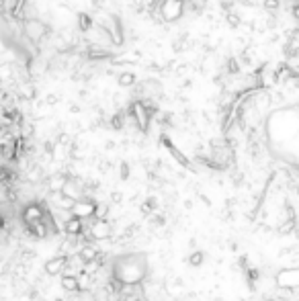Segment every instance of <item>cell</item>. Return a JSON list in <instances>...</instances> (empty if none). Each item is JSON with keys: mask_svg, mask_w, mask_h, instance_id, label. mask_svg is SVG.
<instances>
[{"mask_svg": "<svg viewBox=\"0 0 299 301\" xmlns=\"http://www.w3.org/2000/svg\"><path fill=\"white\" fill-rule=\"evenodd\" d=\"M148 275L146 254H125L111 263V277L123 285H142Z\"/></svg>", "mask_w": 299, "mask_h": 301, "instance_id": "obj_1", "label": "cell"}, {"mask_svg": "<svg viewBox=\"0 0 299 301\" xmlns=\"http://www.w3.org/2000/svg\"><path fill=\"white\" fill-rule=\"evenodd\" d=\"M275 283L279 289L285 291H295L299 285V268L297 266H285L283 270H279L275 275Z\"/></svg>", "mask_w": 299, "mask_h": 301, "instance_id": "obj_2", "label": "cell"}, {"mask_svg": "<svg viewBox=\"0 0 299 301\" xmlns=\"http://www.w3.org/2000/svg\"><path fill=\"white\" fill-rule=\"evenodd\" d=\"M94 207H97V201H92L90 197H82L74 201V207L70 209V215L76 217V220H82L84 217H88V220H92L94 217Z\"/></svg>", "mask_w": 299, "mask_h": 301, "instance_id": "obj_3", "label": "cell"}, {"mask_svg": "<svg viewBox=\"0 0 299 301\" xmlns=\"http://www.w3.org/2000/svg\"><path fill=\"white\" fill-rule=\"evenodd\" d=\"M88 231L92 240H111L113 238V224L109 220H94L92 217V224L88 226Z\"/></svg>", "mask_w": 299, "mask_h": 301, "instance_id": "obj_4", "label": "cell"}, {"mask_svg": "<svg viewBox=\"0 0 299 301\" xmlns=\"http://www.w3.org/2000/svg\"><path fill=\"white\" fill-rule=\"evenodd\" d=\"M45 211H47L45 203H29V205H25V209L21 213V220H23L25 226L37 224V222H41V217H43Z\"/></svg>", "mask_w": 299, "mask_h": 301, "instance_id": "obj_5", "label": "cell"}, {"mask_svg": "<svg viewBox=\"0 0 299 301\" xmlns=\"http://www.w3.org/2000/svg\"><path fill=\"white\" fill-rule=\"evenodd\" d=\"M47 27L41 23V21H27L25 23V35L29 37L33 43H37L39 39H43L45 35H47Z\"/></svg>", "mask_w": 299, "mask_h": 301, "instance_id": "obj_6", "label": "cell"}, {"mask_svg": "<svg viewBox=\"0 0 299 301\" xmlns=\"http://www.w3.org/2000/svg\"><path fill=\"white\" fill-rule=\"evenodd\" d=\"M66 264H68V256H64V254H58V256L49 258V261L45 263V266H43V272H45L47 277H56V275H62V270L66 268Z\"/></svg>", "mask_w": 299, "mask_h": 301, "instance_id": "obj_7", "label": "cell"}, {"mask_svg": "<svg viewBox=\"0 0 299 301\" xmlns=\"http://www.w3.org/2000/svg\"><path fill=\"white\" fill-rule=\"evenodd\" d=\"M82 229H84V222L82 220H76V217L70 215L64 222V226H62V234H66L68 238H78L80 234H82Z\"/></svg>", "mask_w": 299, "mask_h": 301, "instance_id": "obj_8", "label": "cell"}, {"mask_svg": "<svg viewBox=\"0 0 299 301\" xmlns=\"http://www.w3.org/2000/svg\"><path fill=\"white\" fill-rule=\"evenodd\" d=\"M162 12H164V19L174 21L185 12V6H183L181 0H166V2L162 4Z\"/></svg>", "mask_w": 299, "mask_h": 301, "instance_id": "obj_9", "label": "cell"}, {"mask_svg": "<svg viewBox=\"0 0 299 301\" xmlns=\"http://www.w3.org/2000/svg\"><path fill=\"white\" fill-rule=\"evenodd\" d=\"M97 252H99V248L94 244H84V246H80V248L76 250V256L80 258V263H82V264H88V263L94 261Z\"/></svg>", "mask_w": 299, "mask_h": 301, "instance_id": "obj_10", "label": "cell"}, {"mask_svg": "<svg viewBox=\"0 0 299 301\" xmlns=\"http://www.w3.org/2000/svg\"><path fill=\"white\" fill-rule=\"evenodd\" d=\"M68 179H70V174H68V172H56V174H53L51 179L47 181L49 190H51V193H60L62 187L66 185V181H68Z\"/></svg>", "mask_w": 299, "mask_h": 301, "instance_id": "obj_11", "label": "cell"}, {"mask_svg": "<svg viewBox=\"0 0 299 301\" xmlns=\"http://www.w3.org/2000/svg\"><path fill=\"white\" fill-rule=\"evenodd\" d=\"M62 289L70 291V293H78V277L64 272V275H62Z\"/></svg>", "mask_w": 299, "mask_h": 301, "instance_id": "obj_12", "label": "cell"}, {"mask_svg": "<svg viewBox=\"0 0 299 301\" xmlns=\"http://www.w3.org/2000/svg\"><path fill=\"white\" fill-rule=\"evenodd\" d=\"M140 209H142L144 215H152V213L158 209V199H156V197H148V199L142 203Z\"/></svg>", "mask_w": 299, "mask_h": 301, "instance_id": "obj_13", "label": "cell"}, {"mask_svg": "<svg viewBox=\"0 0 299 301\" xmlns=\"http://www.w3.org/2000/svg\"><path fill=\"white\" fill-rule=\"evenodd\" d=\"M41 179H43V170H41V166H31L29 172H27V181H29L31 185H37Z\"/></svg>", "mask_w": 299, "mask_h": 301, "instance_id": "obj_14", "label": "cell"}, {"mask_svg": "<svg viewBox=\"0 0 299 301\" xmlns=\"http://www.w3.org/2000/svg\"><path fill=\"white\" fill-rule=\"evenodd\" d=\"M203 261H205V252H203V250H193V252H191V256L187 258L188 266H201V264H203Z\"/></svg>", "mask_w": 299, "mask_h": 301, "instance_id": "obj_15", "label": "cell"}, {"mask_svg": "<svg viewBox=\"0 0 299 301\" xmlns=\"http://www.w3.org/2000/svg\"><path fill=\"white\" fill-rule=\"evenodd\" d=\"M117 82H119V86H125V88L135 86V74H131V72H123V74H119V76H117Z\"/></svg>", "mask_w": 299, "mask_h": 301, "instance_id": "obj_16", "label": "cell"}, {"mask_svg": "<svg viewBox=\"0 0 299 301\" xmlns=\"http://www.w3.org/2000/svg\"><path fill=\"white\" fill-rule=\"evenodd\" d=\"M295 231V220H285V224H281L277 227V234L279 236H289Z\"/></svg>", "mask_w": 299, "mask_h": 301, "instance_id": "obj_17", "label": "cell"}, {"mask_svg": "<svg viewBox=\"0 0 299 301\" xmlns=\"http://www.w3.org/2000/svg\"><path fill=\"white\" fill-rule=\"evenodd\" d=\"M244 275H246V281L250 287H254V283H258V279H261V270H258L256 266H250L244 270Z\"/></svg>", "mask_w": 299, "mask_h": 301, "instance_id": "obj_18", "label": "cell"}, {"mask_svg": "<svg viewBox=\"0 0 299 301\" xmlns=\"http://www.w3.org/2000/svg\"><path fill=\"white\" fill-rule=\"evenodd\" d=\"M119 176H121V181H127V179H129V166H127V162H121Z\"/></svg>", "mask_w": 299, "mask_h": 301, "instance_id": "obj_19", "label": "cell"}, {"mask_svg": "<svg viewBox=\"0 0 299 301\" xmlns=\"http://www.w3.org/2000/svg\"><path fill=\"white\" fill-rule=\"evenodd\" d=\"M58 144H60V146H72V138H70L68 133H60Z\"/></svg>", "mask_w": 299, "mask_h": 301, "instance_id": "obj_20", "label": "cell"}, {"mask_svg": "<svg viewBox=\"0 0 299 301\" xmlns=\"http://www.w3.org/2000/svg\"><path fill=\"white\" fill-rule=\"evenodd\" d=\"M111 125H113V129H121V127H123V115H115L113 121H111Z\"/></svg>", "mask_w": 299, "mask_h": 301, "instance_id": "obj_21", "label": "cell"}, {"mask_svg": "<svg viewBox=\"0 0 299 301\" xmlns=\"http://www.w3.org/2000/svg\"><path fill=\"white\" fill-rule=\"evenodd\" d=\"M279 6H281L279 0H264V8L266 10H277Z\"/></svg>", "mask_w": 299, "mask_h": 301, "instance_id": "obj_22", "label": "cell"}, {"mask_svg": "<svg viewBox=\"0 0 299 301\" xmlns=\"http://www.w3.org/2000/svg\"><path fill=\"white\" fill-rule=\"evenodd\" d=\"M227 23L232 27H238L240 25V17L236 15V12H227Z\"/></svg>", "mask_w": 299, "mask_h": 301, "instance_id": "obj_23", "label": "cell"}, {"mask_svg": "<svg viewBox=\"0 0 299 301\" xmlns=\"http://www.w3.org/2000/svg\"><path fill=\"white\" fill-rule=\"evenodd\" d=\"M88 27H90V19L86 17V15H80V29H88Z\"/></svg>", "mask_w": 299, "mask_h": 301, "instance_id": "obj_24", "label": "cell"}, {"mask_svg": "<svg viewBox=\"0 0 299 301\" xmlns=\"http://www.w3.org/2000/svg\"><path fill=\"white\" fill-rule=\"evenodd\" d=\"M111 201H113L115 205H119L121 201H123V195H121V193H117V190H113V193H111Z\"/></svg>", "mask_w": 299, "mask_h": 301, "instance_id": "obj_25", "label": "cell"}, {"mask_svg": "<svg viewBox=\"0 0 299 301\" xmlns=\"http://www.w3.org/2000/svg\"><path fill=\"white\" fill-rule=\"evenodd\" d=\"M227 68H229V72L236 74V72H238V64H236V60H229V66H227Z\"/></svg>", "mask_w": 299, "mask_h": 301, "instance_id": "obj_26", "label": "cell"}, {"mask_svg": "<svg viewBox=\"0 0 299 301\" xmlns=\"http://www.w3.org/2000/svg\"><path fill=\"white\" fill-rule=\"evenodd\" d=\"M229 250L236 252V250H238V242H229Z\"/></svg>", "mask_w": 299, "mask_h": 301, "instance_id": "obj_27", "label": "cell"}, {"mask_svg": "<svg viewBox=\"0 0 299 301\" xmlns=\"http://www.w3.org/2000/svg\"><path fill=\"white\" fill-rule=\"evenodd\" d=\"M264 301H281V299H277V297H268V299H264Z\"/></svg>", "mask_w": 299, "mask_h": 301, "instance_id": "obj_28", "label": "cell"}, {"mask_svg": "<svg viewBox=\"0 0 299 301\" xmlns=\"http://www.w3.org/2000/svg\"><path fill=\"white\" fill-rule=\"evenodd\" d=\"M53 301H66L64 297H56V299H53Z\"/></svg>", "mask_w": 299, "mask_h": 301, "instance_id": "obj_29", "label": "cell"}, {"mask_svg": "<svg viewBox=\"0 0 299 301\" xmlns=\"http://www.w3.org/2000/svg\"><path fill=\"white\" fill-rule=\"evenodd\" d=\"M217 301H222V299H217Z\"/></svg>", "mask_w": 299, "mask_h": 301, "instance_id": "obj_30", "label": "cell"}]
</instances>
